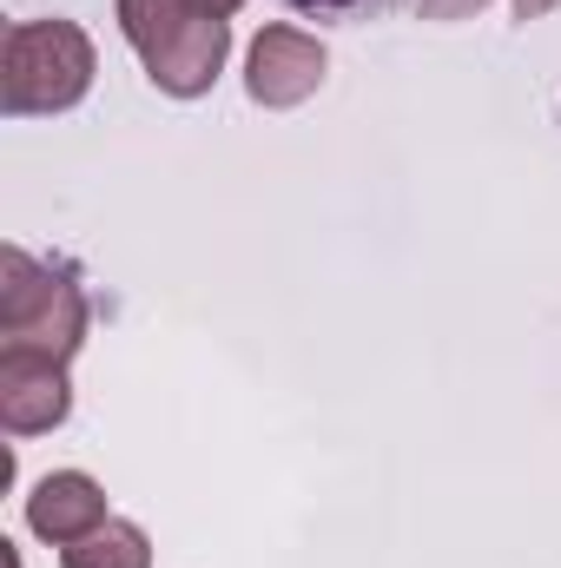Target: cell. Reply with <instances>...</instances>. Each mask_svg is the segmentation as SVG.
Wrapping results in <instances>:
<instances>
[{
	"label": "cell",
	"mask_w": 561,
	"mask_h": 568,
	"mask_svg": "<svg viewBox=\"0 0 561 568\" xmlns=\"http://www.w3.org/2000/svg\"><path fill=\"white\" fill-rule=\"evenodd\" d=\"M100 73V53L86 40V27L73 20H13L7 47H0V106L13 120L33 113H67L86 100Z\"/></svg>",
	"instance_id": "cell-1"
},
{
	"label": "cell",
	"mask_w": 561,
	"mask_h": 568,
	"mask_svg": "<svg viewBox=\"0 0 561 568\" xmlns=\"http://www.w3.org/2000/svg\"><path fill=\"white\" fill-rule=\"evenodd\" d=\"M86 344V291L67 265H40L20 245L0 252V351L73 357Z\"/></svg>",
	"instance_id": "cell-2"
},
{
	"label": "cell",
	"mask_w": 561,
	"mask_h": 568,
	"mask_svg": "<svg viewBox=\"0 0 561 568\" xmlns=\"http://www.w3.org/2000/svg\"><path fill=\"white\" fill-rule=\"evenodd\" d=\"M324 73H330V53H324V40L317 33H304V27H265L258 40H252V53H245V93L258 100V106H304L317 87H324Z\"/></svg>",
	"instance_id": "cell-3"
},
{
	"label": "cell",
	"mask_w": 561,
	"mask_h": 568,
	"mask_svg": "<svg viewBox=\"0 0 561 568\" xmlns=\"http://www.w3.org/2000/svg\"><path fill=\"white\" fill-rule=\"evenodd\" d=\"M73 417V384L60 357L0 351V424L13 436H47Z\"/></svg>",
	"instance_id": "cell-4"
},
{
	"label": "cell",
	"mask_w": 561,
	"mask_h": 568,
	"mask_svg": "<svg viewBox=\"0 0 561 568\" xmlns=\"http://www.w3.org/2000/svg\"><path fill=\"white\" fill-rule=\"evenodd\" d=\"M232 60V20H212V13H192L159 53H145V80L172 100H198L212 93V80L225 73Z\"/></svg>",
	"instance_id": "cell-5"
},
{
	"label": "cell",
	"mask_w": 561,
	"mask_h": 568,
	"mask_svg": "<svg viewBox=\"0 0 561 568\" xmlns=\"http://www.w3.org/2000/svg\"><path fill=\"white\" fill-rule=\"evenodd\" d=\"M100 523H106V489H100L86 469H53V476H40L33 496H27V529H33L40 542H53V549L86 542Z\"/></svg>",
	"instance_id": "cell-6"
},
{
	"label": "cell",
	"mask_w": 561,
	"mask_h": 568,
	"mask_svg": "<svg viewBox=\"0 0 561 568\" xmlns=\"http://www.w3.org/2000/svg\"><path fill=\"white\" fill-rule=\"evenodd\" d=\"M60 568H152V542H145L140 523L126 516H106L86 542L60 549Z\"/></svg>",
	"instance_id": "cell-7"
},
{
	"label": "cell",
	"mask_w": 561,
	"mask_h": 568,
	"mask_svg": "<svg viewBox=\"0 0 561 568\" xmlns=\"http://www.w3.org/2000/svg\"><path fill=\"white\" fill-rule=\"evenodd\" d=\"M192 13H198L192 0H113V20H120V33L133 40V53H140V60H145V53H159V47H165Z\"/></svg>",
	"instance_id": "cell-8"
},
{
	"label": "cell",
	"mask_w": 561,
	"mask_h": 568,
	"mask_svg": "<svg viewBox=\"0 0 561 568\" xmlns=\"http://www.w3.org/2000/svg\"><path fill=\"white\" fill-rule=\"evenodd\" d=\"M290 7L310 13V20H384V13H397L410 0H290Z\"/></svg>",
	"instance_id": "cell-9"
},
{
	"label": "cell",
	"mask_w": 561,
	"mask_h": 568,
	"mask_svg": "<svg viewBox=\"0 0 561 568\" xmlns=\"http://www.w3.org/2000/svg\"><path fill=\"white\" fill-rule=\"evenodd\" d=\"M489 0H417L422 20H469V13H482Z\"/></svg>",
	"instance_id": "cell-10"
},
{
	"label": "cell",
	"mask_w": 561,
	"mask_h": 568,
	"mask_svg": "<svg viewBox=\"0 0 561 568\" xmlns=\"http://www.w3.org/2000/svg\"><path fill=\"white\" fill-rule=\"evenodd\" d=\"M192 7H198V13H212V20H232L245 0H192Z\"/></svg>",
	"instance_id": "cell-11"
},
{
	"label": "cell",
	"mask_w": 561,
	"mask_h": 568,
	"mask_svg": "<svg viewBox=\"0 0 561 568\" xmlns=\"http://www.w3.org/2000/svg\"><path fill=\"white\" fill-rule=\"evenodd\" d=\"M561 0H516V20H542V13H555Z\"/></svg>",
	"instance_id": "cell-12"
}]
</instances>
